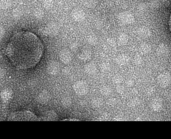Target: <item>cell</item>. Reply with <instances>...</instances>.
I'll return each mask as SVG.
<instances>
[{
    "label": "cell",
    "mask_w": 171,
    "mask_h": 139,
    "mask_svg": "<svg viewBox=\"0 0 171 139\" xmlns=\"http://www.w3.org/2000/svg\"><path fill=\"white\" fill-rule=\"evenodd\" d=\"M44 47L36 35L30 31L15 33L7 43L6 55L18 69H29L40 61Z\"/></svg>",
    "instance_id": "6da1fadb"
},
{
    "label": "cell",
    "mask_w": 171,
    "mask_h": 139,
    "mask_svg": "<svg viewBox=\"0 0 171 139\" xmlns=\"http://www.w3.org/2000/svg\"><path fill=\"white\" fill-rule=\"evenodd\" d=\"M7 120L11 121H41V119L30 111L20 110L11 113Z\"/></svg>",
    "instance_id": "7a4b0ae2"
},
{
    "label": "cell",
    "mask_w": 171,
    "mask_h": 139,
    "mask_svg": "<svg viewBox=\"0 0 171 139\" xmlns=\"http://www.w3.org/2000/svg\"><path fill=\"white\" fill-rule=\"evenodd\" d=\"M73 89L75 93L79 96L85 95L88 92V85L83 81H78L75 82L73 85Z\"/></svg>",
    "instance_id": "3957f363"
},
{
    "label": "cell",
    "mask_w": 171,
    "mask_h": 139,
    "mask_svg": "<svg viewBox=\"0 0 171 139\" xmlns=\"http://www.w3.org/2000/svg\"><path fill=\"white\" fill-rule=\"evenodd\" d=\"M118 19L123 24L129 25L134 21V16L129 11H123L118 14Z\"/></svg>",
    "instance_id": "277c9868"
},
{
    "label": "cell",
    "mask_w": 171,
    "mask_h": 139,
    "mask_svg": "<svg viewBox=\"0 0 171 139\" xmlns=\"http://www.w3.org/2000/svg\"><path fill=\"white\" fill-rule=\"evenodd\" d=\"M157 82L160 87L165 88L168 87L171 83V77L169 73H162L157 77Z\"/></svg>",
    "instance_id": "5b68a950"
},
{
    "label": "cell",
    "mask_w": 171,
    "mask_h": 139,
    "mask_svg": "<svg viewBox=\"0 0 171 139\" xmlns=\"http://www.w3.org/2000/svg\"><path fill=\"white\" fill-rule=\"evenodd\" d=\"M71 17L74 19V21L77 22H81L82 21L83 19H85L86 14L81 9H74L73 11H71Z\"/></svg>",
    "instance_id": "8992f818"
},
{
    "label": "cell",
    "mask_w": 171,
    "mask_h": 139,
    "mask_svg": "<svg viewBox=\"0 0 171 139\" xmlns=\"http://www.w3.org/2000/svg\"><path fill=\"white\" fill-rule=\"evenodd\" d=\"M59 57L61 61L65 64L69 63L72 59V55L69 50L67 49H63L59 53Z\"/></svg>",
    "instance_id": "52a82bcc"
},
{
    "label": "cell",
    "mask_w": 171,
    "mask_h": 139,
    "mask_svg": "<svg viewBox=\"0 0 171 139\" xmlns=\"http://www.w3.org/2000/svg\"><path fill=\"white\" fill-rule=\"evenodd\" d=\"M60 67L59 63L56 61H51L47 65V71L50 75H55L59 73Z\"/></svg>",
    "instance_id": "ba28073f"
},
{
    "label": "cell",
    "mask_w": 171,
    "mask_h": 139,
    "mask_svg": "<svg viewBox=\"0 0 171 139\" xmlns=\"http://www.w3.org/2000/svg\"><path fill=\"white\" fill-rule=\"evenodd\" d=\"M13 97V91L10 89H6L3 90L0 93V97L4 102H9Z\"/></svg>",
    "instance_id": "9c48e42d"
},
{
    "label": "cell",
    "mask_w": 171,
    "mask_h": 139,
    "mask_svg": "<svg viewBox=\"0 0 171 139\" xmlns=\"http://www.w3.org/2000/svg\"><path fill=\"white\" fill-rule=\"evenodd\" d=\"M137 33L139 36H140L141 38H144V39L149 38L151 35L150 30L146 26H142L140 27H139L137 31Z\"/></svg>",
    "instance_id": "30bf717a"
},
{
    "label": "cell",
    "mask_w": 171,
    "mask_h": 139,
    "mask_svg": "<svg viewBox=\"0 0 171 139\" xmlns=\"http://www.w3.org/2000/svg\"><path fill=\"white\" fill-rule=\"evenodd\" d=\"M157 53L160 56H166L169 53V48L165 43H161L159 45L157 49Z\"/></svg>",
    "instance_id": "8fae6325"
},
{
    "label": "cell",
    "mask_w": 171,
    "mask_h": 139,
    "mask_svg": "<svg viewBox=\"0 0 171 139\" xmlns=\"http://www.w3.org/2000/svg\"><path fill=\"white\" fill-rule=\"evenodd\" d=\"M58 119V115L54 110L47 111L43 115V121H56Z\"/></svg>",
    "instance_id": "7c38bea8"
},
{
    "label": "cell",
    "mask_w": 171,
    "mask_h": 139,
    "mask_svg": "<svg viewBox=\"0 0 171 139\" xmlns=\"http://www.w3.org/2000/svg\"><path fill=\"white\" fill-rule=\"evenodd\" d=\"M50 99V95L48 92L46 91H43L38 95L37 100L39 103L42 104H45V103L47 102Z\"/></svg>",
    "instance_id": "4fadbf2b"
},
{
    "label": "cell",
    "mask_w": 171,
    "mask_h": 139,
    "mask_svg": "<svg viewBox=\"0 0 171 139\" xmlns=\"http://www.w3.org/2000/svg\"><path fill=\"white\" fill-rule=\"evenodd\" d=\"M150 106L154 111H159L162 107V101L160 98H155L151 102Z\"/></svg>",
    "instance_id": "5bb4252c"
},
{
    "label": "cell",
    "mask_w": 171,
    "mask_h": 139,
    "mask_svg": "<svg viewBox=\"0 0 171 139\" xmlns=\"http://www.w3.org/2000/svg\"><path fill=\"white\" fill-rule=\"evenodd\" d=\"M96 66L94 63H89L84 67L85 72L88 75H94L96 72Z\"/></svg>",
    "instance_id": "9a60e30c"
},
{
    "label": "cell",
    "mask_w": 171,
    "mask_h": 139,
    "mask_svg": "<svg viewBox=\"0 0 171 139\" xmlns=\"http://www.w3.org/2000/svg\"><path fill=\"white\" fill-rule=\"evenodd\" d=\"M129 61V57L126 54L119 55L116 59V61L118 65H126Z\"/></svg>",
    "instance_id": "2e32d148"
},
{
    "label": "cell",
    "mask_w": 171,
    "mask_h": 139,
    "mask_svg": "<svg viewBox=\"0 0 171 139\" xmlns=\"http://www.w3.org/2000/svg\"><path fill=\"white\" fill-rule=\"evenodd\" d=\"M128 35L126 33H121L118 37V43L120 45H125L128 42Z\"/></svg>",
    "instance_id": "e0dca14e"
},
{
    "label": "cell",
    "mask_w": 171,
    "mask_h": 139,
    "mask_svg": "<svg viewBox=\"0 0 171 139\" xmlns=\"http://www.w3.org/2000/svg\"><path fill=\"white\" fill-rule=\"evenodd\" d=\"M92 57V53L88 49H84L82 51V52L79 55V58L82 60H88Z\"/></svg>",
    "instance_id": "ac0fdd59"
},
{
    "label": "cell",
    "mask_w": 171,
    "mask_h": 139,
    "mask_svg": "<svg viewBox=\"0 0 171 139\" xmlns=\"http://www.w3.org/2000/svg\"><path fill=\"white\" fill-rule=\"evenodd\" d=\"M139 51H140V53L143 54H147L151 51V46L149 44V43H142V44L140 46Z\"/></svg>",
    "instance_id": "d6986e66"
},
{
    "label": "cell",
    "mask_w": 171,
    "mask_h": 139,
    "mask_svg": "<svg viewBox=\"0 0 171 139\" xmlns=\"http://www.w3.org/2000/svg\"><path fill=\"white\" fill-rule=\"evenodd\" d=\"M103 105V100L101 98H95L92 101V105L94 108H100Z\"/></svg>",
    "instance_id": "ffe728a7"
},
{
    "label": "cell",
    "mask_w": 171,
    "mask_h": 139,
    "mask_svg": "<svg viewBox=\"0 0 171 139\" xmlns=\"http://www.w3.org/2000/svg\"><path fill=\"white\" fill-rule=\"evenodd\" d=\"M58 28L54 24H50L46 28V32L49 35H54L57 33Z\"/></svg>",
    "instance_id": "44dd1931"
},
{
    "label": "cell",
    "mask_w": 171,
    "mask_h": 139,
    "mask_svg": "<svg viewBox=\"0 0 171 139\" xmlns=\"http://www.w3.org/2000/svg\"><path fill=\"white\" fill-rule=\"evenodd\" d=\"M87 41H88L89 44L92 45H96L98 43V38L95 35L91 34V35H89L88 37H87Z\"/></svg>",
    "instance_id": "7402d4cb"
},
{
    "label": "cell",
    "mask_w": 171,
    "mask_h": 139,
    "mask_svg": "<svg viewBox=\"0 0 171 139\" xmlns=\"http://www.w3.org/2000/svg\"><path fill=\"white\" fill-rule=\"evenodd\" d=\"M11 5V0H1L0 1V8L2 10H7Z\"/></svg>",
    "instance_id": "603a6c76"
},
{
    "label": "cell",
    "mask_w": 171,
    "mask_h": 139,
    "mask_svg": "<svg viewBox=\"0 0 171 139\" xmlns=\"http://www.w3.org/2000/svg\"><path fill=\"white\" fill-rule=\"evenodd\" d=\"M100 93L102 95H104V96H108V95H109L111 93H112V90H111V88L108 86L104 85L100 89Z\"/></svg>",
    "instance_id": "cb8c5ba5"
},
{
    "label": "cell",
    "mask_w": 171,
    "mask_h": 139,
    "mask_svg": "<svg viewBox=\"0 0 171 139\" xmlns=\"http://www.w3.org/2000/svg\"><path fill=\"white\" fill-rule=\"evenodd\" d=\"M54 6L53 0H44L43 2V6L46 10H50Z\"/></svg>",
    "instance_id": "d4e9b609"
},
{
    "label": "cell",
    "mask_w": 171,
    "mask_h": 139,
    "mask_svg": "<svg viewBox=\"0 0 171 139\" xmlns=\"http://www.w3.org/2000/svg\"><path fill=\"white\" fill-rule=\"evenodd\" d=\"M43 15H44V13L42 9L40 8H38L36 10H35L34 11V15L35 17L38 18V19H42L43 17Z\"/></svg>",
    "instance_id": "484cf974"
},
{
    "label": "cell",
    "mask_w": 171,
    "mask_h": 139,
    "mask_svg": "<svg viewBox=\"0 0 171 139\" xmlns=\"http://www.w3.org/2000/svg\"><path fill=\"white\" fill-rule=\"evenodd\" d=\"M13 16L15 19H19L22 16V11L19 8L15 9L13 11Z\"/></svg>",
    "instance_id": "4316f807"
},
{
    "label": "cell",
    "mask_w": 171,
    "mask_h": 139,
    "mask_svg": "<svg viewBox=\"0 0 171 139\" xmlns=\"http://www.w3.org/2000/svg\"><path fill=\"white\" fill-rule=\"evenodd\" d=\"M123 80V78L120 75H115V76L113 77L112 79V81L115 84H120V83L122 82Z\"/></svg>",
    "instance_id": "83f0119b"
},
{
    "label": "cell",
    "mask_w": 171,
    "mask_h": 139,
    "mask_svg": "<svg viewBox=\"0 0 171 139\" xmlns=\"http://www.w3.org/2000/svg\"><path fill=\"white\" fill-rule=\"evenodd\" d=\"M85 5L87 7H90V8H92V7H94L96 5V0H86Z\"/></svg>",
    "instance_id": "f1b7e54d"
},
{
    "label": "cell",
    "mask_w": 171,
    "mask_h": 139,
    "mask_svg": "<svg viewBox=\"0 0 171 139\" xmlns=\"http://www.w3.org/2000/svg\"><path fill=\"white\" fill-rule=\"evenodd\" d=\"M62 105L64 107H69L71 104V101L70 98L66 97L62 99Z\"/></svg>",
    "instance_id": "f546056e"
},
{
    "label": "cell",
    "mask_w": 171,
    "mask_h": 139,
    "mask_svg": "<svg viewBox=\"0 0 171 139\" xmlns=\"http://www.w3.org/2000/svg\"><path fill=\"white\" fill-rule=\"evenodd\" d=\"M134 62L136 65H140L142 63V59L140 57V55H136L134 59Z\"/></svg>",
    "instance_id": "4dcf8cb0"
},
{
    "label": "cell",
    "mask_w": 171,
    "mask_h": 139,
    "mask_svg": "<svg viewBox=\"0 0 171 139\" xmlns=\"http://www.w3.org/2000/svg\"><path fill=\"white\" fill-rule=\"evenodd\" d=\"M101 70L104 72H108L109 71H110V67L108 63H103L101 65Z\"/></svg>",
    "instance_id": "1f68e13d"
},
{
    "label": "cell",
    "mask_w": 171,
    "mask_h": 139,
    "mask_svg": "<svg viewBox=\"0 0 171 139\" xmlns=\"http://www.w3.org/2000/svg\"><path fill=\"white\" fill-rule=\"evenodd\" d=\"M107 43H108V44L112 47H114L116 44V40H115L114 38H112V37H110L107 39Z\"/></svg>",
    "instance_id": "d6a6232c"
},
{
    "label": "cell",
    "mask_w": 171,
    "mask_h": 139,
    "mask_svg": "<svg viewBox=\"0 0 171 139\" xmlns=\"http://www.w3.org/2000/svg\"><path fill=\"white\" fill-rule=\"evenodd\" d=\"M116 102H117L116 99L114 98H112L108 99V102H107V103H108V105L111 106H114V105H116Z\"/></svg>",
    "instance_id": "836d02e7"
},
{
    "label": "cell",
    "mask_w": 171,
    "mask_h": 139,
    "mask_svg": "<svg viewBox=\"0 0 171 139\" xmlns=\"http://www.w3.org/2000/svg\"><path fill=\"white\" fill-rule=\"evenodd\" d=\"M124 87L122 86V85H120L118 84V85L116 87V91H117V93H120V94H122V93H124Z\"/></svg>",
    "instance_id": "e575fe53"
},
{
    "label": "cell",
    "mask_w": 171,
    "mask_h": 139,
    "mask_svg": "<svg viewBox=\"0 0 171 139\" xmlns=\"http://www.w3.org/2000/svg\"><path fill=\"white\" fill-rule=\"evenodd\" d=\"M5 35V29L2 26L0 25V39H2Z\"/></svg>",
    "instance_id": "d590c367"
},
{
    "label": "cell",
    "mask_w": 171,
    "mask_h": 139,
    "mask_svg": "<svg viewBox=\"0 0 171 139\" xmlns=\"http://www.w3.org/2000/svg\"><path fill=\"white\" fill-rule=\"evenodd\" d=\"M78 45L76 44V43H73V44H71L70 45V49L72 50V51H76L78 49Z\"/></svg>",
    "instance_id": "8d00e7d4"
},
{
    "label": "cell",
    "mask_w": 171,
    "mask_h": 139,
    "mask_svg": "<svg viewBox=\"0 0 171 139\" xmlns=\"http://www.w3.org/2000/svg\"><path fill=\"white\" fill-rule=\"evenodd\" d=\"M6 73V71L4 70V69L0 68V78H2L5 76Z\"/></svg>",
    "instance_id": "74e56055"
},
{
    "label": "cell",
    "mask_w": 171,
    "mask_h": 139,
    "mask_svg": "<svg viewBox=\"0 0 171 139\" xmlns=\"http://www.w3.org/2000/svg\"><path fill=\"white\" fill-rule=\"evenodd\" d=\"M126 85L128 87H132L134 85V81L132 80H131V79H129L126 81Z\"/></svg>",
    "instance_id": "f35d334b"
},
{
    "label": "cell",
    "mask_w": 171,
    "mask_h": 139,
    "mask_svg": "<svg viewBox=\"0 0 171 139\" xmlns=\"http://www.w3.org/2000/svg\"><path fill=\"white\" fill-rule=\"evenodd\" d=\"M62 121H79L78 119H75V118H66V119H63L62 120Z\"/></svg>",
    "instance_id": "ab89813d"
},
{
    "label": "cell",
    "mask_w": 171,
    "mask_h": 139,
    "mask_svg": "<svg viewBox=\"0 0 171 139\" xmlns=\"http://www.w3.org/2000/svg\"><path fill=\"white\" fill-rule=\"evenodd\" d=\"M169 29L171 32V14L170 15L169 19Z\"/></svg>",
    "instance_id": "60d3db41"
},
{
    "label": "cell",
    "mask_w": 171,
    "mask_h": 139,
    "mask_svg": "<svg viewBox=\"0 0 171 139\" xmlns=\"http://www.w3.org/2000/svg\"><path fill=\"white\" fill-rule=\"evenodd\" d=\"M169 97H170V98L171 99V89H170V92H169Z\"/></svg>",
    "instance_id": "b9f144b4"
},
{
    "label": "cell",
    "mask_w": 171,
    "mask_h": 139,
    "mask_svg": "<svg viewBox=\"0 0 171 139\" xmlns=\"http://www.w3.org/2000/svg\"><path fill=\"white\" fill-rule=\"evenodd\" d=\"M29 1H31V0H29Z\"/></svg>",
    "instance_id": "7bdbcfd3"
}]
</instances>
